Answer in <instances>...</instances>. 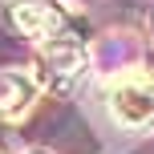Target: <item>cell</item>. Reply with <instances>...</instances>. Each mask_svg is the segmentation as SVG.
Listing matches in <instances>:
<instances>
[{"label":"cell","instance_id":"1","mask_svg":"<svg viewBox=\"0 0 154 154\" xmlns=\"http://www.w3.org/2000/svg\"><path fill=\"white\" fill-rule=\"evenodd\" d=\"M109 114L126 130H146L154 126V73L130 69L109 85Z\"/></svg>","mask_w":154,"mask_h":154},{"label":"cell","instance_id":"2","mask_svg":"<svg viewBox=\"0 0 154 154\" xmlns=\"http://www.w3.org/2000/svg\"><path fill=\"white\" fill-rule=\"evenodd\" d=\"M85 65H89V53H85V45L77 37L57 32V37L41 41V81L65 89V85H73L85 73Z\"/></svg>","mask_w":154,"mask_h":154},{"label":"cell","instance_id":"3","mask_svg":"<svg viewBox=\"0 0 154 154\" xmlns=\"http://www.w3.org/2000/svg\"><path fill=\"white\" fill-rule=\"evenodd\" d=\"M8 20L29 41H49V37H57V32H65V12L53 0H16V4L8 8Z\"/></svg>","mask_w":154,"mask_h":154},{"label":"cell","instance_id":"4","mask_svg":"<svg viewBox=\"0 0 154 154\" xmlns=\"http://www.w3.org/2000/svg\"><path fill=\"white\" fill-rule=\"evenodd\" d=\"M41 93V77H32L29 69H0V118H20L29 114V106Z\"/></svg>","mask_w":154,"mask_h":154}]
</instances>
